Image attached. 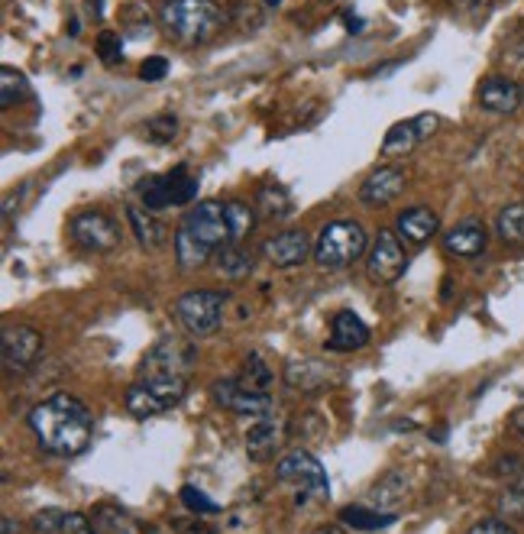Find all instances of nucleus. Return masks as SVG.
Listing matches in <instances>:
<instances>
[{
  "instance_id": "obj_28",
  "label": "nucleus",
  "mask_w": 524,
  "mask_h": 534,
  "mask_svg": "<svg viewBox=\"0 0 524 534\" xmlns=\"http://www.w3.org/2000/svg\"><path fill=\"white\" fill-rule=\"evenodd\" d=\"M127 217H130V227H133V234L136 240H140L143 246H149V250H156V246L162 243V227L153 214H149L146 208H136V204H130L127 208Z\"/></svg>"
},
{
  "instance_id": "obj_27",
  "label": "nucleus",
  "mask_w": 524,
  "mask_h": 534,
  "mask_svg": "<svg viewBox=\"0 0 524 534\" xmlns=\"http://www.w3.org/2000/svg\"><path fill=\"white\" fill-rule=\"evenodd\" d=\"M136 195H140L146 211H165L172 204L169 195V178L165 175H146L140 185H136Z\"/></svg>"
},
{
  "instance_id": "obj_45",
  "label": "nucleus",
  "mask_w": 524,
  "mask_h": 534,
  "mask_svg": "<svg viewBox=\"0 0 524 534\" xmlns=\"http://www.w3.org/2000/svg\"><path fill=\"white\" fill-rule=\"evenodd\" d=\"M343 23H347V30H350V33L363 30V20H360V17H353V13H347V17H343Z\"/></svg>"
},
{
  "instance_id": "obj_48",
  "label": "nucleus",
  "mask_w": 524,
  "mask_h": 534,
  "mask_svg": "<svg viewBox=\"0 0 524 534\" xmlns=\"http://www.w3.org/2000/svg\"><path fill=\"white\" fill-rule=\"evenodd\" d=\"M88 4L94 7V10H91V13H94V20H101V17H104V10H101L104 0H88Z\"/></svg>"
},
{
  "instance_id": "obj_12",
  "label": "nucleus",
  "mask_w": 524,
  "mask_h": 534,
  "mask_svg": "<svg viewBox=\"0 0 524 534\" xmlns=\"http://www.w3.org/2000/svg\"><path fill=\"white\" fill-rule=\"evenodd\" d=\"M437 127H440V117L431 114V111H424V114L411 117V120H398L395 127H389V133H385V140H382V156H389V159H402V156H408L411 149H415L418 143H424L427 136H431Z\"/></svg>"
},
{
  "instance_id": "obj_5",
  "label": "nucleus",
  "mask_w": 524,
  "mask_h": 534,
  "mask_svg": "<svg viewBox=\"0 0 524 534\" xmlns=\"http://www.w3.org/2000/svg\"><path fill=\"white\" fill-rule=\"evenodd\" d=\"M363 253H369V240H366V230L356 221L327 224L314 243V263L330 272L353 266Z\"/></svg>"
},
{
  "instance_id": "obj_21",
  "label": "nucleus",
  "mask_w": 524,
  "mask_h": 534,
  "mask_svg": "<svg viewBox=\"0 0 524 534\" xmlns=\"http://www.w3.org/2000/svg\"><path fill=\"white\" fill-rule=\"evenodd\" d=\"M94 525H98L101 534H153V528L143 525L140 518H133L120 505H107V502L94 509Z\"/></svg>"
},
{
  "instance_id": "obj_32",
  "label": "nucleus",
  "mask_w": 524,
  "mask_h": 534,
  "mask_svg": "<svg viewBox=\"0 0 524 534\" xmlns=\"http://www.w3.org/2000/svg\"><path fill=\"white\" fill-rule=\"evenodd\" d=\"M499 518H505V522H524V473L515 476L499 496Z\"/></svg>"
},
{
  "instance_id": "obj_30",
  "label": "nucleus",
  "mask_w": 524,
  "mask_h": 534,
  "mask_svg": "<svg viewBox=\"0 0 524 534\" xmlns=\"http://www.w3.org/2000/svg\"><path fill=\"white\" fill-rule=\"evenodd\" d=\"M227 227H230V243L246 240L256 230V211L243 201H227Z\"/></svg>"
},
{
  "instance_id": "obj_42",
  "label": "nucleus",
  "mask_w": 524,
  "mask_h": 534,
  "mask_svg": "<svg viewBox=\"0 0 524 534\" xmlns=\"http://www.w3.org/2000/svg\"><path fill=\"white\" fill-rule=\"evenodd\" d=\"M165 75H169V62H165L162 56H153V59H146L140 65V78L143 81H162Z\"/></svg>"
},
{
  "instance_id": "obj_49",
  "label": "nucleus",
  "mask_w": 524,
  "mask_h": 534,
  "mask_svg": "<svg viewBox=\"0 0 524 534\" xmlns=\"http://www.w3.org/2000/svg\"><path fill=\"white\" fill-rule=\"evenodd\" d=\"M314 534H343L340 528H334V525H321V528H317Z\"/></svg>"
},
{
  "instance_id": "obj_39",
  "label": "nucleus",
  "mask_w": 524,
  "mask_h": 534,
  "mask_svg": "<svg viewBox=\"0 0 524 534\" xmlns=\"http://www.w3.org/2000/svg\"><path fill=\"white\" fill-rule=\"evenodd\" d=\"M62 534H101V531L94 525V518H88L85 512H65Z\"/></svg>"
},
{
  "instance_id": "obj_35",
  "label": "nucleus",
  "mask_w": 524,
  "mask_h": 534,
  "mask_svg": "<svg viewBox=\"0 0 524 534\" xmlns=\"http://www.w3.org/2000/svg\"><path fill=\"white\" fill-rule=\"evenodd\" d=\"M182 502L188 505V512H195V515H220V505L217 502H211L208 496H204L201 489H195V486H182Z\"/></svg>"
},
{
  "instance_id": "obj_14",
  "label": "nucleus",
  "mask_w": 524,
  "mask_h": 534,
  "mask_svg": "<svg viewBox=\"0 0 524 534\" xmlns=\"http://www.w3.org/2000/svg\"><path fill=\"white\" fill-rule=\"evenodd\" d=\"M476 101L482 111H489L495 117H512L518 107L524 104V88L512 78H502V75H492L479 85Z\"/></svg>"
},
{
  "instance_id": "obj_47",
  "label": "nucleus",
  "mask_w": 524,
  "mask_h": 534,
  "mask_svg": "<svg viewBox=\"0 0 524 534\" xmlns=\"http://www.w3.org/2000/svg\"><path fill=\"white\" fill-rule=\"evenodd\" d=\"M4 534H20V525L13 518H4Z\"/></svg>"
},
{
  "instance_id": "obj_26",
  "label": "nucleus",
  "mask_w": 524,
  "mask_h": 534,
  "mask_svg": "<svg viewBox=\"0 0 524 534\" xmlns=\"http://www.w3.org/2000/svg\"><path fill=\"white\" fill-rule=\"evenodd\" d=\"M256 204H259L262 217H269V221H282V217L292 214V195H288L282 185H262L256 195Z\"/></svg>"
},
{
  "instance_id": "obj_52",
  "label": "nucleus",
  "mask_w": 524,
  "mask_h": 534,
  "mask_svg": "<svg viewBox=\"0 0 524 534\" xmlns=\"http://www.w3.org/2000/svg\"><path fill=\"white\" fill-rule=\"evenodd\" d=\"M317 4H334V0H317Z\"/></svg>"
},
{
  "instance_id": "obj_8",
  "label": "nucleus",
  "mask_w": 524,
  "mask_h": 534,
  "mask_svg": "<svg viewBox=\"0 0 524 534\" xmlns=\"http://www.w3.org/2000/svg\"><path fill=\"white\" fill-rule=\"evenodd\" d=\"M43 356V334L26 324H7L4 337H0V360L10 376H23L36 366Z\"/></svg>"
},
{
  "instance_id": "obj_17",
  "label": "nucleus",
  "mask_w": 524,
  "mask_h": 534,
  "mask_svg": "<svg viewBox=\"0 0 524 534\" xmlns=\"http://www.w3.org/2000/svg\"><path fill=\"white\" fill-rule=\"evenodd\" d=\"M262 253L275 266V269H295L308 259L311 253V240L305 230H282V234H275L272 240H266L262 246Z\"/></svg>"
},
{
  "instance_id": "obj_16",
  "label": "nucleus",
  "mask_w": 524,
  "mask_h": 534,
  "mask_svg": "<svg viewBox=\"0 0 524 534\" xmlns=\"http://www.w3.org/2000/svg\"><path fill=\"white\" fill-rule=\"evenodd\" d=\"M405 191V172L398 166H379L376 172H369L360 185V201L366 208H385Z\"/></svg>"
},
{
  "instance_id": "obj_34",
  "label": "nucleus",
  "mask_w": 524,
  "mask_h": 534,
  "mask_svg": "<svg viewBox=\"0 0 524 534\" xmlns=\"http://www.w3.org/2000/svg\"><path fill=\"white\" fill-rule=\"evenodd\" d=\"M175 133H178V117L175 114H156V117L146 120V136L153 143H169Z\"/></svg>"
},
{
  "instance_id": "obj_46",
  "label": "nucleus",
  "mask_w": 524,
  "mask_h": 534,
  "mask_svg": "<svg viewBox=\"0 0 524 534\" xmlns=\"http://www.w3.org/2000/svg\"><path fill=\"white\" fill-rule=\"evenodd\" d=\"M512 424H515V431L524 437V408H518V412L512 415Z\"/></svg>"
},
{
  "instance_id": "obj_3",
  "label": "nucleus",
  "mask_w": 524,
  "mask_h": 534,
  "mask_svg": "<svg viewBox=\"0 0 524 534\" xmlns=\"http://www.w3.org/2000/svg\"><path fill=\"white\" fill-rule=\"evenodd\" d=\"M224 243H230L227 201H201L175 230V259L185 272L201 269Z\"/></svg>"
},
{
  "instance_id": "obj_11",
  "label": "nucleus",
  "mask_w": 524,
  "mask_h": 534,
  "mask_svg": "<svg viewBox=\"0 0 524 534\" xmlns=\"http://www.w3.org/2000/svg\"><path fill=\"white\" fill-rule=\"evenodd\" d=\"M211 399L240 418H262L272 412V395L243 389L240 379H217L211 386Z\"/></svg>"
},
{
  "instance_id": "obj_15",
  "label": "nucleus",
  "mask_w": 524,
  "mask_h": 534,
  "mask_svg": "<svg viewBox=\"0 0 524 534\" xmlns=\"http://www.w3.org/2000/svg\"><path fill=\"white\" fill-rule=\"evenodd\" d=\"M288 441V424L279 418H262L246 434V457L253 463H269Z\"/></svg>"
},
{
  "instance_id": "obj_31",
  "label": "nucleus",
  "mask_w": 524,
  "mask_h": 534,
  "mask_svg": "<svg viewBox=\"0 0 524 534\" xmlns=\"http://www.w3.org/2000/svg\"><path fill=\"white\" fill-rule=\"evenodd\" d=\"M165 178H169V195L175 208H182V204H191L198 198V178L188 172V166H175Z\"/></svg>"
},
{
  "instance_id": "obj_43",
  "label": "nucleus",
  "mask_w": 524,
  "mask_h": 534,
  "mask_svg": "<svg viewBox=\"0 0 524 534\" xmlns=\"http://www.w3.org/2000/svg\"><path fill=\"white\" fill-rule=\"evenodd\" d=\"M172 525H175L178 531H182V534H220L217 528H211V525L198 522V518H175Z\"/></svg>"
},
{
  "instance_id": "obj_29",
  "label": "nucleus",
  "mask_w": 524,
  "mask_h": 534,
  "mask_svg": "<svg viewBox=\"0 0 524 534\" xmlns=\"http://www.w3.org/2000/svg\"><path fill=\"white\" fill-rule=\"evenodd\" d=\"M26 94H30V81H26V75L10 65L0 68V104H4V111L26 101Z\"/></svg>"
},
{
  "instance_id": "obj_40",
  "label": "nucleus",
  "mask_w": 524,
  "mask_h": 534,
  "mask_svg": "<svg viewBox=\"0 0 524 534\" xmlns=\"http://www.w3.org/2000/svg\"><path fill=\"white\" fill-rule=\"evenodd\" d=\"M405 476H398V473H389L382 479V483L376 486V496L382 499V502H395V499H402V492H405ZM379 502V505H382Z\"/></svg>"
},
{
  "instance_id": "obj_24",
  "label": "nucleus",
  "mask_w": 524,
  "mask_h": 534,
  "mask_svg": "<svg viewBox=\"0 0 524 534\" xmlns=\"http://www.w3.org/2000/svg\"><path fill=\"white\" fill-rule=\"evenodd\" d=\"M495 230H499L502 243L508 246H521L524 243V201H512L505 204L495 217Z\"/></svg>"
},
{
  "instance_id": "obj_37",
  "label": "nucleus",
  "mask_w": 524,
  "mask_h": 534,
  "mask_svg": "<svg viewBox=\"0 0 524 534\" xmlns=\"http://www.w3.org/2000/svg\"><path fill=\"white\" fill-rule=\"evenodd\" d=\"M230 20L237 23V30H259L262 26V13H259V7H253V4H233V10H230Z\"/></svg>"
},
{
  "instance_id": "obj_44",
  "label": "nucleus",
  "mask_w": 524,
  "mask_h": 534,
  "mask_svg": "<svg viewBox=\"0 0 524 534\" xmlns=\"http://www.w3.org/2000/svg\"><path fill=\"white\" fill-rule=\"evenodd\" d=\"M447 4L453 10H463V13H479V10H486V0H447Z\"/></svg>"
},
{
  "instance_id": "obj_2",
  "label": "nucleus",
  "mask_w": 524,
  "mask_h": 534,
  "mask_svg": "<svg viewBox=\"0 0 524 534\" xmlns=\"http://www.w3.org/2000/svg\"><path fill=\"white\" fill-rule=\"evenodd\" d=\"M195 363H198V347L191 344V340L162 337L156 340V347L143 356L136 382L153 395L162 412H169V408H175L185 399Z\"/></svg>"
},
{
  "instance_id": "obj_33",
  "label": "nucleus",
  "mask_w": 524,
  "mask_h": 534,
  "mask_svg": "<svg viewBox=\"0 0 524 534\" xmlns=\"http://www.w3.org/2000/svg\"><path fill=\"white\" fill-rule=\"evenodd\" d=\"M123 405H127V412H130L133 418H153V415H162V408L156 405V399L140 386V382H133V386L127 389V395H123Z\"/></svg>"
},
{
  "instance_id": "obj_41",
  "label": "nucleus",
  "mask_w": 524,
  "mask_h": 534,
  "mask_svg": "<svg viewBox=\"0 0 524 534\" xmlns=\"http://www.w3.org/2000/svg\"><path fill=\"white\" fill-rule=\"evenodd\" d=\"M470 534H518V531L512 522H505V518L495 515V518H482V522H476L470 528Z\"/></svg>"
},
{
  "instance_id": "obj_50",
  "label": "nucleus",
  "mask_w": 524,
  "mask_h": 534,
  "mask_svg": "<svg viewBox=\"0 0 524 534\" xmlns=\"http://www.w3.org/2000/svg\"><path fill=\"white\" fill-rule=\"evenodd\" d=\"M431 437H434V441L444 444V441H447V428H437V431H431Z\"/></svg>"
},
{
  "instance_id": "obj_38",
  "label": "nucleus",
  "mask_w": 524,
  "mask_h": 534,
  "mask_svg": "<svg viewBox=\"0 0 524 534\" xmlns=\"http://www.w3.org/2000/svg\"><path fill=\"white\" fill-rule=\"evenodd\" d=\"M62 522H65L62 509H43V512L33 515V528L39 534H62Z\"/></svg>"
},
{
  "instance_id": "obj_18",
  "label": "nucleus",
  "mask_w": 524,
  "mask_h": 534,
  "mask_svg": "<svg viewBox=\"0 0 524 534\" xmlns=\"http://www.w3.org/2000/svg\"><path fill=\"white\" fill-rule=\"evenodd\" d=\"M369 327L360 314L353 311H337L334 321H330V337H327V350L330 353H353L363 350L369 344Z\"/></svg>"
},
{
  "instance_id": "obj_1",
  "label": "nucleus",
  "mask_w": 524,
  "mask_h": 534,
  "mask_svg": "<svg viewBox=\"0 0 524 534\" xmlns=\"http://www.w3.org/2000/svg\"><path fill=\"white\" fill-rule=\"evenodd\" d=\"M26 424H30L39 447L52 457L85 454L94 437V415L88 412L85 402L68 392L49 395V399L39 402L30 418H26Z\"/></svg>"
},
{
  "instance_id": "obj_4",
  "label": "nucleus",
  "mask_w": 524,
  "mask_h": 534,
  "mask_svg": "<svg viewBox=\"0 0 524 534\" xmlns=\"http://www.w3.org/2000/svg\"><path fill=\"white\" fill-rule=\"evenodd\" d=\"M159 23L182 46H204L224 30L227 13L214 0H165L159 7Z\"/></svg>"
},
{
  "instance_id": "obj_7",
  "label": "nucleus",
  "mask_w": 524,
  "mask_h": 534,
  "mask_svg": "<svg viewBox=\"0 0 524 534\" xmlns=\"http://www.w3.org/2000/svg\"><path fill=\"white\" fill-rule=\"evenodd\" d=\"M275 476H279V483L285 486H295L298 489V499H330V483H327V473L321 467V460L308 450H292L288 457H282L275 463Z\"/></svg>"
},
{
  "instance_id": "obj_23",
  "label": "nucleus",
  "mask_w": 524,
  "mask_h": 534,
  "mask_svg": "<svg viewBox=\"0 0 524 534\" xmlns=\"http://www.w3.org/2000/svg\"><path fill=\"white\" fill-rule=\"evenodd\" d=\"M214 266L217 272L224 279H243V276H250V269H253V256L243 250L240 243H224L220 250L214 253Z\"/></svg>"
},
{
  "instance_id": "obj_51",
  "label": "nucleus",
  "mask_w": 524,
  "mask_h": 534,
  "mask_svg": "<svg viewBox=\"0 0 524 534\" xmlns=\"http://www.w3.org/2000/svg\"><path fill=\"white\" fill-rule=\"evenodd\" d=\"M282 4V0H266V7H279Z\"/></svg>"
},
{
  "instance_id": "obj_10",
  "label": "nucleus",
  "mask_w": 524,
  "mask_h": 534,
  "mask_svg": "<svg viewBox=\"0 0 524 534\" xmlns=\"http://www.w3.org/2000/svg\"><path fill=\"white\" fill-rule=\"evenodd\" d=\"M68 234H72V240L81 250H91V253H110L120 246V227L114 217L104 211H85L72 217Z\"/></svg>"
},
{
  "instance_id": "obj_9",
  "label": "nucleus",
  "mask_w": 524,
  "mask_h": 534,
  "mask_svg": "<svg viewBox=\"0 0 524 534\" xmlns=\"http://www.w3.org/2000/svg\"><path fill=\"white\" fill-rule=\"evenodd\" d=\"M405 269H408V256H405L402 240H398L395 230H379L376 240L369 243V253H366L369 279L379 285H392L405 276Z\"/></svg>"
},
{
  "instance_id": "obj_20",
  "label": "nucleus",
  "mask_w": 524,
  "mask_h": 534,
  "mask_svg": "<svg viewBox=\"0 0 524 534\" xmlns=\"http://www.w3.org/2000/svg\"><path fill=\"white\" fill-rule=\"evenodd\" d=\"M440 217L431 208H408L395 217V234L411 246H424L437 234Z\"/></svg>"
},
{
  "instance_id": "obj_22",
  "label": "nucleus",
  "mask_w": 524,
  "mask_h": 534,
  "mask_svg": "<svg viewBox=\"0 0 524 534\" xmlns=\"http://www.w3.org/2000/svg\"><path fill=\"white\" fill-rule=\"evenodd\" d=\"M340 522L353 528V531H363V534H372V531H385L389 525L398 522L395 512H379V509H369V505H347V509H340Z\"/></svg>"
},
{
  "instance_id": "obj_6",
  "label": "nucleus",
  "mask_w": 524,
  "mask_h": 534,
  "mask_svg": "<svg viewBox=\"0 0 524 534\" xmlns=\"http://www.w3.org/2000/svg\"><path fill=\"white\" fill-rule=\"evenodd\" d=\"M224 308H227V292L217 289H191L178 295L172 305L175 321L182 324V331L191 337H211L217 327L224 324Z\"/></svg>"
},
{
  "instance_id": "obj_25",
  "label": "nucleus",
  "mask_w": 524,
  "mask_h": 534,
  "mask_svg": "<svg viewBox=\"0 0 524 534\" xmlns=\"http://www.w3.org/2000/svg\"><path fill=\"white\" fill-rule=\"evenodd\" d=\"M240 386L250 389V392H269L272 382H275V373L269 369V363L262 360V353H250L243 360V369H240Z\"/></svg>"
},
{
  "instance_id": "obj_36",
  "label": "nucleus",
  "mask_w": 524,
  "mask_h": 534,
  "mask_svg": "<svg viewBox=\"0 0 524 534\" xmlns=\"http://www.w3.org/2000/svg\"><path fill=\"white\" fill-rule=\"evenodd\" d=\"M98 59L104 62V65H117L120 59H123V39H120V33H110V30H104L101 36H98Z\"/></svg>"
},
{
  "instance_id": "obj_13",
  "label": "nucleus",
  "mask_w": 524,
  "mask_h": 534,
  "mask_svg": "<svg viewBox=\"0 0 524 534\" xmlns=\"http://www.w3.org/2000/svg\"><path fill=\"white\" fill-rule=\"evenodd\" d=\"M285 386L292 389V392H301V395H317V392H324L330 386H337L340 376H337V369L324 363V360H292L285 366Z\"/></svg>"
},
{
  "instance_id": "obj_19",
  "label": "nucleus",
  "mask_w": 524,
  "mask_h": 534,
  "mask_svg": "<svg viewBox=\"0 0 524 534\" xmlns=\"http://www.w3.org/2000/svg\"><path fill=\"white\" fill-rule=\"evenodd\" d=\"M444 246H447V253H453V256L473 259L479 253H486L489 234H486V227H482V221H476V217H466V221H460L453 230H447Z\"/></svg>"
}]
</instances>
